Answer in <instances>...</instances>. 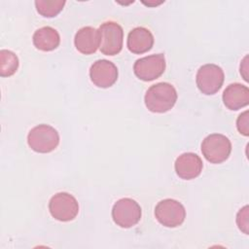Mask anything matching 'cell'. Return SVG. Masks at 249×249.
<instances>
[{"instance_id": "cell-1", "label": "cell", "mask_w": 249, "mask_h": 249, "mask_svg": "<svg viewBox=\"0 0 249 249\" xmlns=\"http://www.w3.org/2000/svg\"><path fill=\"white\" fill-rule=\"evenodd\" d=\"M177 91L175 88L165 82L151 86L146 91L144 101L149 111L154 113H165L176 103Z\"/></svg>"}, {"instance_id": "cell-2", "label": "cell", "mask_w": 249, "mask_h": 249, "mask_svg": "<svg viewBox=\"0 0 249 249\" xmlns=\"http://www.w3.org/2000/svg\"><path fill=\"white\" fill-rule=\"evenodd\" d=\"M27 143L37 153H50L57 147L59 134L54 127L49 124H39L30 129L27 135Z\"/></svg>"}, {"instance_id": "cell-3", "label": "cell", "mask_w": 249, "mask_h": 249, "mask_svg": "<svg viewBox=\"0 0 249 249\" xmlns=\"http://www.w3.org/2000/svg\"><path fill=\"white\" fill-rule=\"evenodd\" d=\"M201 152L209 162L221 163L228 160L231 152V143L227 136L220 133H212L203 139Z\"/></svg>"}, {"instance_id": "cell-4", "label": "cell", "mask_w": 249, "mask_h": 249, "mask_svg": "<svg viewBox=\"0 0 249 249\" xmlns=\"http://www.w3.org/2000/svg\"><path fill=\"white\" fill-rule=\"evenodd\" d=\"M155 216L162 226L176 228L183 224L186 218V210L179 201L172 198H165L156 205Z\"/></svg>"}, {"instance_id": "cell-5", "label": "cell", "mask_w": 249, "mask_h": 249, "mask_svg": "<svg viewBox=\"0 0 249 249\" xmlns=\"http://www.w3.org/2000/svg\"><path fill=\"white\" fill-rule=\"evenodd\" d=\"M141 207L132 198L119 199L112 208V218L117 226L128 229L135 226L141 219Z\"/></svg>"}, {"instance_id": "cell-6", "label": "cell", "mask_w": 249, "mask_h": 249, "mask_svg": "<svg viewBox=\"0 0 249 249\" xmlns=\"http://www.w3.org/2000/svg\"><path fill=\"white\" fill-rule=\"evenodd\" d=\"M100 52L105 55L118 54L123 48L124 30L115 21H106L99 26Z\"/></svg>"}, {"instance_id": "cell-7", "label": "cell", "mask_w": 249, "mask_h": 249, "mask_svg": "<svg viewBox=\"0 0 249 249\" xmlns=\"http://www.w3.org/2000/svg\"><path fill=\"white\" fill-rule=\"evenodd\" d=\"M49 210L55 220L68 222L78 215L79 204L72 195L61 192L52 196L49 202Z\"/></svg>"}, {"instance_id": "cell-8", "label": "cell", "mask_w": 249, "mask_h": 249, "mask_svg": "<svg viewBox=\"0 0 249 249\" xmlns=\"http://www.w3.org/2000/svg\"><path fill=\"white\" fill-rule=\"evenodd\" d=\"M224 71L216 64H204L196 72V83L198 89L206 94L216 93L223 86L224 83Z\"/></svg>"}, {"instance_id": "cell-9", "label": "cell", "mask_w": 249, "mask_h": 249, "mask_svg": "<svg viewBox=\"0 0 249 249\" xmlns=\"http://www.w3.org/2000/svg\"><path fill=\"white\" fill-rule=\"evenodd\" d=\"M165 70V58L162 53L144 56L135 61L133 71L137 78L142 81L158 79Z\"/></svg>"}, {"instance_id": "cell-10", "label": "cell", "mask_w": 249, "mask_h": 249, "mask_svg": "<svg viewBox=\"0 0 249 249\" xmlns=\"http://www.w3.org/2000/svg\"><path fill=\"white\" fill-rule=\"evenodd\" d=\"M89 77L96 87L110 88L118 79V68L107 59H98L90 66Z\"/></svg>"}, {"instance_id": "cell-11", "label": "cell", "mask_w": 249, "mask_h": 249, "mask_svg": "<svg viewBox=\"0 0 249 249\" xmlns=\"http://www.w3.org/2000/svg\"><path fill=\"white\" fill-rule=\"evenodd\" d=\"M176 174L184 179L191 180L197 177L202 170L203 163L201 159L195 153H184L175 160Z\"/></svg>"}, {"instance_id": "cell-12", "label": "cell", "mask_w": 249, "mask_h": 249, "mask_svg": "<svg viewBox=\"0 0 249 249\" xmlns=\"http://www.w3.org/2000/svg\"><path fill=\"white\" fill-rule=\"evenodd\" d=\"M74 44L81 53L91 54L95 53L100 46L99 31L91 26L82 27L75 34Z\"/></svg>"}, {"instance_id": "cell-13", "label": "cell", "mask_w": 249, "mask_h": 249, "mask_svg": "<svg viewBox=\"0 0 249 249\" xmlns=\"http://www.w3.org/2000/svg\"><path fill=\"white\" fill-rule=\"evenodd\" d=\"M154 45V36L151 31L145 27H135L127 35V49L136 54L144 53L152 49Z\"/></svg>"}, {"instance_id": "cell-14", "label": "cell", "mask_w": 249, "mask_h": 249, "mask_svg": "<svg viewBox=\"0 0 249 249\" xmlns=\"http://www.w3.org/2000/svg\"><path fill=\"white\" fill-rule=\"evenodd\" d=\"M223 101L230 110H238L249 103V89L241 84L229 85L223 92Z\"/></svg>"}, {"instance_id": "cell-15", "label": "cell", "mask_w": 249, "mask_h": 249, "mask_svg": "<svg viewBox=\"0 0 249 249\" xmlns=\"http://www.w3.org/2000/svg\"><path fill=\"white\" fill-rule=\"evenodd\" d=\"M32 40L34 46L43 52L53 51L60 43L58 32L51 26H44L37 29L33 34Z\"/></svg>"}, {"instance_id": "cell-16", "label": "cell", "mask_w": 249, "mask_h": 249, "mask_svg": "<svg viewBox=\"0 0 249 249\" xmlns=\"http://www.w3.org/2000/svg\"><path fill=\"white\" fill-rule=\"evenodd\" d=\"M18 67L17 54L9 50L0 51V76L9 77L16 73Z\"/></svg>"}, {"instance_id": "cell-17", "label": "cell", "mask_w": 249, "mask_h": 249, "mask_svg": "<svg viewBox=\"0 0 249 249\" xmlns=\"http://www.w3.org/2000/svg\"><path fill=\"white\" fill-rule=\"evenodd\" d=\"M65 5L64 0H36L37 12L45 18H53L58 15Z\"/></svg>"}, {"instance_id": "cell-18", "label": "cell", "mask_w": 249, "mask_h": 249, "mask_svg": "<svg viewBox=\"0 0 249 249\" xmlns=\"http://www.w3.org/2000/svg\"><path fill=\"white\" fill-rule=\"evenodd\" d=\"M236 224L241 231L248 234V205H245L237 212Z\"/></svg>"}, {"instance_id": "cell-19", "label": "cell", "mask_w": 249, "mask_h": 249, "mask_svg": "<svg viewBox=\"0 0 249 249\" xmlns=\"http://www.w3.org/2000/svg\"><path fill=\"white\" fill-rule=\"evenodd\" d=\"M236 127L237 130L243 134L244 136L249 135V117H248V111H245L241 113L237 120H236Z\"/></svg>"}]
</instances>
